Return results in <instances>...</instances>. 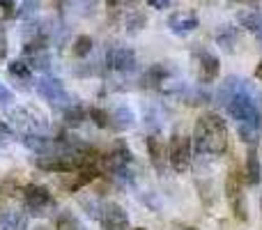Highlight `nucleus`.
Here are the masks:
<instances>
[{
	"label": "nucleus",
	"instance_id": "393cba45",
	"mask_svg": "<svg viewBox=\"0 0 262 230\" xmlns=\"http://www.w3.org/2000/svg\"><path fill=\"white\" fill-rule=\"evenodd\" d=\"M74 55L76 58H85V55H90V51H92V37H88V35H81V37H76L74 39Z\"/></svg>",
	"mask_w": 262,
	"mask_h": 230
},
{
	"label": "nucleus",
	"instance_id": "f257e3e1",
	"mask_svg": "<svg viewBox=\"0 0 262 230\" xmlns=\"http://www.w3.org/2000/svg\"><path fill=\"white\" fill-rule=\"evenodd\" d=\"M216 99L237 124L262 127V92L242 76H228L219 86Z\"/></svg>",
	"mask_w": 262,
	"mask_h": 230
},
{
	"label": "nucleus",
	"instance_id": "7c9ffc66",
	"mask_svg": "<svg viewBox=\"0 0 262 230\" xmlns=\"http://www.w3.org/2000/svg\"><path fill=\"white\" fill-rule=\"evenodd\" d=\"M134 0H106V5H108L111 12H118L120 7H124V5H131Z\"/></svg>",
	"mask_w": 262,
	"mask_h": 230
},
{
	"label": "nucleus",
	"instance_id": "bb28decb",
	"mask_svg": "<svg viewBox=\"0 0 262 230\" xmlns=\"http://www.w3.org/2000/svg\"><path fill=\"white\" fill-rule=\"evenodd\" d=\"M81 205L85 207L88 217L97 221V219H99V214H101V205H104V200H101V198H83Z\"/></svg>",
	"mask_w": 262,
	"mask_h": 230
},
{
	"label": "nucleus",
	"instance_id": "4c0bfd02",
	"mask_svg": "<svg viewBox=\"0 0 262 230\" xmlns=\"http://www.w3.org/2000/svg\"><path fill=\"white\" fill-rule=\"evenodd\" d=\"M237 3H251V0H237Z\"/></svg>",
	"mask_w": 262,
	"mask_h": 230
},
{
	"label": "nucleus",
	"instance_id": "423d86ee",
	"mask_svg": "<svg viewBox=\"0 0 262 230\" xmlns=\"http://www.w3.org/2000/svg\"><path fill=\"white\" fill-rule=\"evenodd\" d=\"M191 159H193V145H191L189 136L172 134L170 148H168V163L175 173H186L191 168Z\"/></svg>",
	"mask_w": 262,
	"mask_h": 230
},
{
	"label": "nucleus",
	"instance_id": "cd10ccee",
	"mask_svg": "<svg viewBox=\"0 0 262 230\" xmlns=\"http://www.w3.org/2000/svg\"><path fill=\"white\" fill-rule=\"evenodd\" d=\"M97 5H99V0H74L72 9H78L81 16H92L97 12Z\"/></svg>",
	"mask_w": 262,
	"mask_h": 230
},
{
	"label": "nucleus",
	"instance_id": "4468645a",
	"mask_svg": "<svg viewBox=\"0 0 262 230\" xmlns=\"http://www.w3.org/2000/svg\"><path fill=\"white\" fill-rule=\"evenodd\" d=\"M28 217L23 210H3L0 212V230H28Z\"/></svg>",
	"mask_w": 262,
	"mask_h": 230
},
{
	"label": "nucleus",
	"instance_id": "c85d7f7f",
	"mask_svg": "<svg viewBox=\"0 0 262 230\" xmlns=\"http://www.w3.org/2000/svg\"><path fill=\"white\" fill-rule=\"evenodd\" d=\"M145 23H147V16H145L143 12H134V14H131V16L127 18V28H129V32H138V30H143Z\"/></svg>",
	"mask_w": 262,
	"mask_h": 230
},
{
	"label": "nucleus",
	"instance_id": "f03ea898",
	"mask_svg": "<svg viewBox=\"0 0 262 230\" xmlns=\"http://www.w3.org/2000/svg\"><path fill=\"white\" fill-rule=\"evenodd\" d=\"M191 145L198 157H221L228 150V124L219 113H203L193 127Z\"/></svg>",
	"mask_w": 262,
	"mask_h": 230
},
{
	"label": "nucleus",
	"instance_id": "5701e85b",
	"mask_svg": "<svg viewBox=\"0 0 262 230\" xmlns=\"http://www.w3.org/2000/svg\"><path fill=\"white\" fill-rule=\"evenodd\" d=\"M39 7H41V0H21V7H18V18H23V21L37 18Z\"/></svg>",
	"mask_w": 262,
	"mask_h": 230
},
{
	"label": "nucleus",
	"instance_id": "c9c22d12",
	"mask_svg": "<svg viewBox=\"0 0 262 230\" xmlns=\"http://www.w3.org/2000/svg\"><path fill=\"white\" fill-rule=\"evenodd\" d=\"M180 230H198V228H193V226H177Z\"/></svg>",
	"mask_w": 262,
	"mask_h": 230
},
{
	"label": "nucleus",
	"instance_id": "aec40b11",
	"mask_svg": "<svg viewBox=\"0 0 262 230\" xmlns=\"http://www.w3.org/2000/svg\"><path fill=\"white\" fill-rule=\"evenodd\" d=\"M55 230H88V228L83 226V221L76 214L64 210V212H60L58 217H55Z\"/></svg>",
	"mask_w": 262,
	"mask_h": 230
},
{
	"label": "nucleus",
	"instance_id": "b1692460",
	"mask_svg": "<svg viewBox=\"0 0 262 230\" xmlns=\"http://www.w3.org/2000/svg\"><path fill=\"white\" fill-rule=\"evenodd\" d=\"M161 117H163V109L159 104H152L145 109V124L152 127V129L159 131V127H161V122H163Z\"/></svg>",
	"mask_w": 262,
	"mask_h": 230
},
{
	"label": "nucleus",
	"instance_id": "20e7f679",
	"mask_svg": "<svg viewBox=\"0 0 262 230\" xmlns=\"http://www.w3.org/2000/svg\"><path fill=\"white\" fill-rule=\"evenodd\" d=\"M23 207H26L28 217L44 219V217H51V214L58 210V203H55L53 194H51L46 186L28 184L26 189H23Z\"/></svg>",
	"mask_w": 262,
	"mask_h": 230
},
{
	"label": "nucleus",
	"instance_id": "a878e982",
	"mask_svg": "<svg viewBox=\"0 0 262 230\" xmlns=\"http://www.w3.org/2000/svg\"><path fill=\"white\" fill-rule=\"evenodd\" d=\"M88 117H92V122H95L97 127H104V129H111V115H108V111L92 106V109H88Z\"/></svg>",
	"mask_w": 262,
	"mask_h": 230
},
{
	"label": "nucleus",
	"instance_id": "4be33fe9",
	"mask_svg": "<svg viewBox=\"0 0 262 230\" xmlns=\"http://www.w3.org/2000/svg\"><path fill=\"white\" fill-rule=\"evenodd\" d=\"M28 65H30V69H37V72H49L51 69V55L46 49L41 51H35V53L28 55Z\"/></svg>",
	"mask_w": 262,
	"mask_h": 230
},
{
	"label": "nucleus",
	"instance_id": "2eb2a0df",
	"mask_svg": "<svg viewBox=\"0 0 262 230\" xmlns=\"http://www.w3.org/2000/svg\"><path fill=\"white\" fill-rule=\"evenodd\" d=\"M21 145L28 148L30 152L35 154H46L53 150L55 145V138H49L46 134H23L21 136Z\"/></svg>",
	"mask_w": 262,
	"mask_h": 230
},
{
	"label": "nucleus",
	"instance_id": "f8f14e48",
	"mask_svg": "<svg viewBox=\"0 0 262 230\" xmlns=\"http://www.w3.org/2000/svg\"><path fill=\"white\" fill-rule=\"evenodd\" d=\"M244 184L249 186H258L262 182V166H260V157H258V148L249 145L246 150V161H244Z\"/></svg>",
	"mask_w": 262,
	"mask_h": 230
},
{
	"label": "nucleus",
	"instance_id": "473e14b6",
	"mask_svg": "<svg viewBox=\"0 0 262 230\" xmlns=\"http://www.w3.org/2000/svg\"><path fill=\"white\" fill-rule=\"evenodd\" d=\"M7 55V39H5V35L0 32V58H5Z\"/></svg>",
	"mask_w": 262,
	"mask_h": 230
},
{
	"label": "nucleus",
	"instance_id": "2f4dec72",
	"mask_svg": "<svg viewBox=\"0 0 262 230\" xmlns=\"http://www.w3.org/2000/svg\"><path fill=\"white\" fill-rule=\"evenodd\" d=\"M147 5L154 9H168L172 5V0H147Z\"/></svg>",
	"mask_w": 262,
	"mask_h": 230
},
{
	"label": "nucleus",
	"instance_id": "72a5a7b5",
	"mask_svg": "<svg viewBox=\"0 0 262 230\" xmlns=\"http://www.w3.org/2000/svg\"><path fill=\"white\" fill-rule=\"evenodd\" d=\"M255 78H258V81L262 83V60H260V65H258V67H255Z\"/></svg>",
	"mask_w": 262,
	"mask_h": 230
},
{
	"label": "nucleus",
	"instance_id": "39448f33",
	"mask_svg": "<svg viewBox=\"0 0 262 230\" xmlns=\"http://www.w3.org/2000/svg\"><path fill=\"white\" fill-rule=\"evenodd\" d=\"M226 196L235 219L249 221V207H246V194H244V175L237 168H232L226 177Z\"/></svg>",
	"mask_w": 262,
	"mask_h": 230
},
{
	"label": "nucleus",
	"instance_id": "e433bc0d",
	"mask_svg": "<svg viewBox=\"0 0 262 230\" xmlns=\"http://www.w3.org/2000/svg\"><path fill=\"white\" fill-rule=\"evenodd\" d=\"M32 230H49V228H44V226H37V228H32Z\"/></svg>",
	"mask_w": 262,
	"mask_h": 230
},
{
	"label": "nucleus",
	"instance_id": "58836bf2",
	"mask_svg": "<svg viewBox=\"0 0 262 230\" xmlns=\"http://www.w3.org/2000/svg\"><path fill=\"white\" fill-rule=\"evenodd\" d=\"M136 230H145V228H136Z\"/></svg>",
	"mask_w": 262,
	"mask_h": 230
},
{
	"label": "nucleus",
	"instance_id": "a211bd4d",
	"mask_svg": "<svg viewBox=\"0 0 262 230\" xmlns=\"http://www.w3.org/2000/svg\"><path fill=\"white\" fill-rule=\"evenodd\" d=\"M237 21H239V26L249 32L262 30V12H258V9H242V12L237 14Z\"/></svg>",
	"mask_w": 262,
	"mask_h": 230
},
{
	"label": "nucleus",
	"instance_id": "0eeeda50",
	"mask_svg": "<svg viewBox=\"0 0 262 230\" xmlns=\"http://www.w3.org/2000/svg\"><path fill=\"white\" fill-rule=\"evenodd\" d=\"M104 62H106V67L115 74H131V72H136V67H138L136 53H134V49H129V46H108Z\"/></svg>",
	"mask_w": 262,
	"mask_h": 230
},
{
	"label": "nucleus",
	"instance_id": "412c9836",
	"mask_svg": "<svg viewBox=\"0 0 262 230\" xmlns=\"http://www.w3.org/2000/svg\"><path fill=\"white\" fill-rule=\"evenodd\" d=\"M7 72H9V76H14L16 81H23V83H28L32 78V69L26 60H12L7 65Z\"/></svg>",
	"mask_w": 262,
	"mask_h": 230
},
{
	"label": "nucleus",
	"instance_id": "c756f323",
	"mask_svg": "<svg viewBox=\"0 0 262 230\" xmlns=\"http://www.w3.org/2000/svg\"><path fill=\"white\" fill-rule=\"evenodd\" d=\"M12 101H14V92L5 83H0V106H12Z\"/></svg>",
	"mask_w": 262,
	"mask_h": 230
},
{
	"label": "nucleus",
	"instance_id": "9b49d317",
	"mask_svg": "<svg viewBox=\"0 0 262 230\" xmlns=\"http://www.w3.org/2000/svg\"><path fill=\"white\" fill-rule=\"evenodd\" d=\"M147 152H149V161H152V166L157 168V173L159 175H166L170 163H168V150H166V145L161 143L159 134L147 138Z\"/></svg>",
	"mask_w": 262,
	"mask_h": 230
},
{
	"label": "nucleus",
	"instance_id": "f704fd0d",
	"mask_svg": "<svg viewBox=\"0 0 262 230\" xmlns=\"http://www.w3.org/2000/svg\"><path fill=\"white\" fill-rule=\"evenodd\" d=\"M255 39H258V44H260V49H262V30L255 32Z\"/></svg>",
	"mask_w": 262,
	"mask_h": 230
},
{
	"label": "nucleus",
	"instance_id": "6e6552de",
	"mask_svg": "<svg viewBox=\"0 0 262 230\" xmlns=\"http://www.w3.org/2000/svg\"><path fill=\"white\" fill-rule=\"evenodd\" d=\"M97 223L101 226V230H129V226H131L127 210H124L122 205L113 203V200H104Z\"/></svg>",
	"mask_w": 262,
	"mask_h": 230
},
{
	"label": "nucleus",
	"instance_id": "dca6fc26",
	"mask_svg": "<svg viewBox=\"0 0 262 230\" xmlns=\"http://www.w3.org/2000/svg\"><path fill=\"white\" fill-rule=\"evenodd\" d=\"M108 115H111V129H115V131L131 129L136 122V115L129 106H118V109L108 111Z\"/></svg>",
	"mask_w": 262,
	"mask_h": 230
},
{
	"label": "nucleus",
	"instance_id": "9d476101",
	"mask_svg": "<svg viewBox=\"0 0 262 230\" xmlns=\"http://www.w3.org/2000/svg\"><path fill=\"white\" fill-rule=\"evenodd\" d=\"M195 60H198V81L203 83V86L216 81L219 72H221L219 55L212 53L209 49H205V46H198V49H195Z\"/></svg>",
	"mask_w": 262,
	"mask_h": 230
},
{
	"label": "nucleus",
	"instance_id": "7ed1b4c3",
	"mask_svg": "<svg viewBox=\"0 0 262 230\" xmlns=\"http://www.w3.org/2000/svg\"><path fill=\"white\" fill-rule=\"evenodd\" d=\"M7 122L21 134H46L49 120L35 106H12L7 111Z\"/></svg>",
	"mask_w": 262,
	"mask_h": 230
},
{
	"label": "nucleus",
	"instance_id": "f3484780",
	"mask_svg": "<svg viewBox=\"0 0 262 230\" xmlns=\"http://www.w3.org/2000/svg\"><path fill=\"white\" fill-rule=\"evenodd\" d=\"M88 120V111L81 104H67L62 109V124L64 127H81Z\"/></svg>",
	"mask_w": 262,
	"mask_h": 230
},
{
	"label": "nucleus",
	"instance_id": "6ab92c4d",
	"mask_svg": "<svg viewBox=\"0 0 262 230\" xmlns=\"http://www.w3.org/2000/svg\"><path fill=\"white\" fill-rule=\"evenodd\" d=\"M216 44L223 51H235V46L239 44V30L232 26H221L216 32Z\"/></svg>",
	"mask_w": 262,
	"mask_h": 230
},
{
	"label": "nucleus",
	"instance_id": "1a4fd4ad",
	"mask_svg": "<svg viewBox=\"0 0 262 230\" xmlns=\"http://www.w3.org/2000/svg\"><path fill=\"white\" fill-rule=\"evenodd\" d=\"M35 90H37V95L49 101L51 106H67V92H64V86L58 76L44 74V76L35 83Z\"/></svg>",
	"mask_w": 262,
	"mask_h": 230
},
{
	"label": "nucleus",
	"instance_id": "ddd939ff",
	"mask_svg": "<svg viewBox=\"0 0 262 230\" xmlns=\"http://www.w3.org/2000/svg\"><path fill=\"white\" fill-rule=\"evenodd\" d=\"M168 28H170V32L184 37L198 28V16H195L193 12H175L168 18Z\"/></svg>",
	"mask_w": 262,
	"mask_h": 230
}]
</instances>
